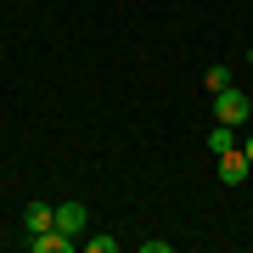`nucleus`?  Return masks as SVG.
<instances>
[{"label":"nucleus","mask_w":253,"mask_h":253,"mask_svg":"<svg viewBox=\"0 0 253 253\" xmlns=\"http://www.w3.org/2000/svg\"><path fill=\"white\" fill-rule=\"evenodd\" d=\"M242 158H248V163H253V135H248V141H242Z\"/></svg>","instance_id":"6e6552de"},{"label":"nucleus","mask_w":253,"mask_h":253,"mask_svg":"<svg viewBox=\"0 0 253 253\" xmlns=\"http://www.w3.org/2000/svg\"><path fill=\"white\" fill-rule=\"evenodd\" d=\"M56 231L79 236V231H84V208H79V203H62V208H56Z\"/></svg>","instance_id":"39448f33"},{"label":"nucleus","mask_w":253,"mask_h":253,"mask_svg":"<svg viewBox=\"0 0 253 253\" xmlns=\"http://www.w3.org/2000/svg\"><path fill=\"white\" fill-rule=\"evenodd\" d=\"M203 84H208V96H219V90H231V68H219V62H214V68L203 73Z\"/></svg>","instance_id":"0eeeda50"},{"label":"nucleus","mask_w":253,"mask_h":253,"mask_svg":"<svg viewBox=\"0 0 253 253\" xmlns=\"http://www.w3.org/2000/svg\"><path fill=\"white\" fill-rule=\"evenodd\" d=\"M28 253H73V236L68 231H40V236H28Z\"/></svg>","instance_id":"7ed1b4c3"},{"label":"nucleus","mask_w":253,"mask_h":253,"mask_svg":"<svg viewBox=\"0 0 253 253\" xmlns=\"http://www.w3.org/2000/svg\"><path fill=\"white\" fill-rule=\"evenodd\" d=\"M248 174H253V163L242 158V146H231V152H219V180H225V186H242Z\"/></svg>","instance_id":"f03ea898"},{"label":"nucleus","mask_w":253,"mask_h":253,"mask_svg":"<svg viewBox=\"0 0 253 253\" xmlns=\"http://www.w3.org/2000/svg\"><path fill=\"white\" fill-rule=\"evenodd\" d=\"M208 107H214V124H248V113H253V101L242 96V90H236V84H231V90H219L214 101H208Z\"/></svg>","instance_id":"f257e3e1"},{"label":"nucleus","mask_w":253,"mask_h":253,"mask_svg":"<svg viewBox=\"0 0 253 253\" xmlns=\"http://www.w3.org/2000/svg\"><path fill=\"white\" fill-rule=\"evenodd\" d=\"M23 225H28V236H40V231H51V225H56V208H51V203H28V214H23Z\"/></svg>","instance_id":"20e7f679"},{"label":"nucleus","mask_w":253,"mask_h":253,"mask_svg":"<svg viewBox=\"0 0 253 253\" xmlns=\"http://www.w3.org/2000/svg\"><path fill=\"white\" fill-rule=\"evenodd\" d=\"M208 146H214V158H219V152H231V146H242V141H236L231 124H214V129H208Z\"/></svg>","instance_id":"423d86ee"}]
</instances>
